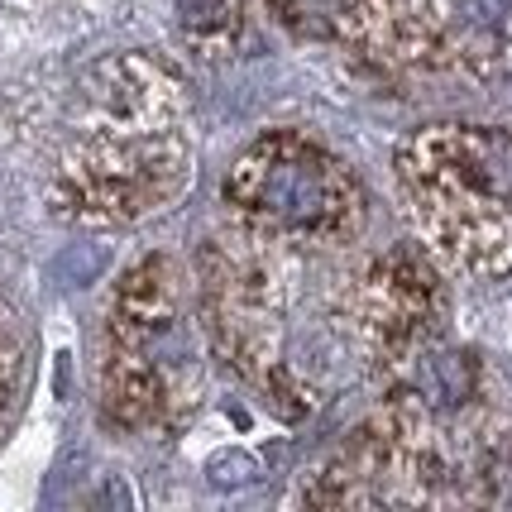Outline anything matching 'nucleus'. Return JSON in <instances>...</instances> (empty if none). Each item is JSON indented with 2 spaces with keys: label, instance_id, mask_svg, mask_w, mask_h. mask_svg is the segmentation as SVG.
I'll use <instances>...</instances> for the list:
<instances>
[{
  "label": "nucleus",
  "instance_id": "1",
  "mask_svg": "<svg viewBox=\"0 0 512 512\" xmlns=\"http://www.w3.org/2000/svg\"><path fill=\"white\" fill-rule=\"evenodd\" d=\"M230 187H240L249 211H259L278 225H312L326 211V182L312 158L278 154L273 163H245Z\"/></svg>",
  "mask_w": 512,
  "mask_h": 512
},
{
  "label": "nucleus",
  "instance_id": "2",
  "mask_svg": "<svg viewBox=\"0 0 512 512\" xmlns=\"http://www.w3.org/2000/svg\"><path fill=\"white\" fill-rule=\"evenodd\" d=\"M469 379H474V369H469L465 355H436V359H426V369H422L426 398L441 402V407L465 402L469 398Z\"/></svg>",
  "mask_w": 512,
  "mask_h": 512
},
{
  "label": "nucleus",
  "instance_id": "3",
  "mask_svg": "<svg viewBox=\"0 0 512 512\" xmlns=\"http://www.w3.org/2000/svg\"><path fill=\"white\" fill-rule=\"evenodd\" d=\"M20 383H24V335L15 326V316L0 307V422L10 417Z\"/></svg>",
  "mask_w": 512,
  "mask_h": 512
},
{
  "label": "nucleus",
  "instance_id": "4",
  "mask_svg": "<svg viewBox=\"0 0 512 512\" xmlns=\"http://www.w3.org/2000/svg\"><path fill=\"white\" fill-rule=\"evenodd\" d=\"M254 474H259V465H254V455H245V450H221V455L211 460V484H216V489L254 484Z\"/></svg>",
  "mask_w": 512,
  "mask_h": 512
},
{
  "label": "nucleus",
  "instance_id": "5",
  "mask_svg": "<svg viewBox=\"0 0 512 512\" xmlns=\"http://www.w3.org/2000/svg\"><path fill=\"white\" fill-rule=\"evenodd\" d=\"M230 10V0H178V15L187 29H216Z\"/></svg>",
  "mask_w": 512,
  "mask_h": 512
}]
</instances>
